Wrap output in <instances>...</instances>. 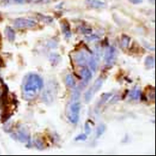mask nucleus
Here are the masks:
<instances>
[{
    "mask_svg": "<svg viewBox=\"0 0 156 156\" xmlns=\"http://www.w3.org/2000/svg\"><path fill=\"white\" fill-rule=\"evenodd\" d=\"M117 56V51L114 46H109L106 50L105 56V63L107 66H111L115 62Z\"/></svg>",
    "mask_w": 156,
    "mask_h": 156,
    "instance_id": "5",
    "label": "nucleus"
},
{
    "mask_svg": "<svg viewBox=\"0 0 156 156\" xmlns=\"http://www.w3.org/2000/svg\"><path fill=\"white\" fill-rule=\"evenodd\" d=\"M80 104L77 101H73L71 106L69 108V112L68 118L69 120L72 123H76L79 120V116H80Z\"/></svg>",
    "mask_w": 156,
    "mask_h": 156,
    "instance_id": "2",
    "label": "nucleus"
},
{
    "mask_svg": "<svg viewBox=\"0 0 156 156\" xmlns=\"http://www.w3.org/2000/svg\"><path fill=\"white\" fill-rule=\"evenodd\" d=\"M62 31H63L64 34L66 36V37H71V30H70V27L69 26V24L66 22L63 23L62 24Z\"/></svg>",
    "mask_w": 156,
    "mask_h": 156,
    "instance_id": "13",
    "label": "nucleus"
},
{
    "mask_svg": "<svg viewBox=\"0 0 156 156\" xmlns=\"http://www.w3.org/2000/svg\"><path fill=\"white\" fill-rule=\"evenodd\" d=\"M130 2L134 3V4H139V3H141L143 2V0H130Z\"/></svg>",
    "mask_w": 156,
    "mask_h": 156,
    "instance_id": "22",
    "label": "nucleus"
},
{
    "mask_svg": "<svg viewBox=\"0 0 156 156\" xmlns=\"http://www.w3.org/2000/svg\"><path fill=\"white\" fill-rule=\"evenodd\" d=\"M80 75L82 77V83L83 85H86L90 80L92 79L93 74H92V71L87 67H83L80 70Z\"/></svg>",
    "mask_w": 156,
    "mask_h": 156,
    "instance_id": "7",
    "label": "nucleus"
},
{
    "mask_svg": "<svg viewBox=\"0 0 156 156\" xmlns=\"http://www.w3.org/2000/svg\"><path fill=\"white\" fill-rule=\"evenodd\" d=\"M88 59H89V55L84 51L79 52L75 55V62L80 66H85L88 63Z\"/></svg>",
    "mask_w": 156,
    "mask_h": 156,
    "instance_id": "6",
    "label": "nucleus"
},
{
    "mask_svg": "<svg viewBox=\"0 0 156 156\" xmlns=\"http://www.w3.org/2000/svg\"><path fill=\"white\" fill-rule=\"evenodd\" d=\"M2 95H3V88L2 85H0V98L2 97Z\"/></svg>",
    "mask_w": 156,
    "mask_h": 156,
    "instance_id": "24",
    "label": "nucleus"
},
{
    "mask_svg": "<svg viewBox=\"0 0 156 156\" xmlns=\"http://www.w3.org/2000/svg\"><path fill=\"white\" fill-rule=\"evenodd\" d=\"M43 87V80L38 75L28 74L23 84V96L27 101H32L38 96Z\"/></svg>",
    "mask_w": 156,
    "mask_h": 156,
    "instance_id": "1",
    "label": "nucleus"
},
{
    "mask_svg": "<svg viewBox=\"0 0 156 156\" xmlns=\"http://www.w3.org/2000/svg\"><path fill=\"white\" fill-rule=\"evenodd\" d=\"M88 63L89 65V68H90L91 71L93 73H96L97 69V62L95 57H89Z\"/></svg>",
    "mask_w": 156,
    "mask_h": 156,
    "instance_id": "11",
    "label": "nucleus"
},
{
    "mask_svg": "<svg viewBox=\"0 0 156 156\" xmlns=\"http://www.w3.org/2000/svg\"><path fill=\"white\" fill-rule=\"evenodd\" d=\"M150 2H151V3H153V4H154V2H155V0H150Z\"/></svg>",
    "mask_w": 156,
    "mask_h": 156,
    "instance_id": "26",
    "label": "nucleus"
},
{
    "mask_svg": "<svg viewBox=\"0 0 156 156\" xmlns=\"http://www.w3.org/2000/svg\"><path fill=\"white\" fill-rule=\"evenodd\" d=\"M129 42H130V38L127 36L126 35H123V38H122V41H121V45L122 47H127L128 45H129Z\"/></svg>",
    "mask_w": 156,
    "mask_h": 156,
    "instance_id": "18",
    "label": "nucleus"
},
{
    "mask_svg": "<svg viewBox=\"0 0 156 156\" xmlns=\"http://www.w3.org/2000/svg\"><path fill=\"white\" fill-rule=\"evenodd\" d=\"M2 15H1V13H0V21H2Z\"/></svg>",
    "mask_w": 156,
    "mask_h": 156,
    "instance_id": "27",
    "label": "nucleus"
},
{
    "mask_svg": "<svg viewBox=\"0 0 156 156\" xmlns=\"http://www.w3.org/2000/svg\"><path fill=\"white\" fill-rule=\"evenodd\" d=\"M87 134H80V135H79V136H76V138H75V140H76V141H81V140H87Z\"/></svg>",
    "mask_w": 156,
    "mask_h": 156,
    "instance_id": "20",
    "label": "nucleus"
},
{
    "mask_svg": "<svg viewBox=\"0 0 156 156\" xmlns=\"http://www.w3.org/2000/svg\"><path fill=\"white\" fill-rule=\"evenodd\" d=\"M14 26L18 29H25V28H32L36 26V22L33 19L19 18L14 22Z\"/></svg>",
    "mask_w": 156,
    "mask_h": 156,
    "instance_id": "4",
    "label": "nucleus"
},
{
    "mask_svg": "<svg viewBox=\"0 0 156 156\" xmlns=\"http://www.w3.org/2000/svg\"><path fill=\"white\" fill-rule=\"evenodd\" d=\"M130 98L134 101H137L141 97V91L139 88H134L133 90L131 91L130 93Z\"/></svg>",
    "mask_w": 156,
    "mask_h": 156,
    "instance_id": "12",
    "label": "nucleus"
},
{
    "mask_svg": "<svg viewBox=\"0 0 156 156\" xmlns=\"http://www.w3.org/2000/svg\"><path fill=\"white\" fill-rule=\"evenodd\" d=\"M145 66L147 69H151L154 66V58L151 56H148L145 60Z\"/></svg>",
    "mask_w": 156,
    "mask_h": 156,
    "instance_id": "15",
    "label": "nucleus"
},
{
    "mask_svg": "<svg viewBox=\"0 0 156 156\" xmlns=\"http://www.w3.org/2000/svg\"><path fill=\"white\" fill-rule=\"evenodd\" d=\"M85 129H86L87 134H88V133H89V132H90V127H89V125H88V123H87L86 124H85Z\"/></svg>",
    "mask_w": 156,
    "mask_h": 156,
    "instance_id": "23",
    "label": "nucleus"
},
{
    "mask_svg": "<svg viewBox=\"0 0 156 156\" xmlns=\"http://www.w3.org/2000/svg\"><path fill=\"white\" fill-rule=\"evenodd\" d=\"M5 34H6V36L7 37L10 41H14L15 39V33L14 30L10 27H6V29H5Z\"/></svg>",
    "mask_w": 156,
    "mask_h": 156,
    "instance_id": "10",
    "label": "nucleus"
},
{
    "mask_svg": "<svg viewBox=\"0 0 156 156\" xmlns=\"http://www.w3.org/2000/svg\"><path fill=\"white\" fill-rule=\"evenodd\" d=\"M17 139L22 143H28L30 142V136L25 130H19L16 135Z\"/></svg>",
    "mask_w": 156,
    "mask_h": 156,
    "instance_id": "8",
    "label": "nucleus"
},
{
    "mask_svg": "<svg viewBox=\"0 0 156 156\" xmlns=\"http://www.w3.org/2000/svg\"><path fill=\"white\" fill-rule=\"evenodd\" d=\"M13 1L16 2V3H19V4H21V3H23V2H25V0H13Z\"/></svg>",
    "mask_w": 156,
    "mask_h": 156,
    "instance_id": "25",
    "label": "nucleus"
},
{
    "mask_svg": "<svg viewBox=\"0 0 156 156\" xmlns=\"http://www.w3.org/2000/svg\"><path fill=\"white\" fill-rule=\"evenodd\" d=\"M112 96V93H105V94H103V96L101 98V101L98 103V107H101V105H103L105 103L107 102L108 100Z\"/></svg>",
    "mask_w": 156,
    "mask_h": 156,
    "instance_id": "17",
    "label": "nucleus"
},
{
    "mask_svg": "<svg viewBox=\"0 0 156 156\" xmlns=\"http://www.w3.org/2000/svg\"><path fill=\"white\" fill-rule=\"evenodd\" d=\"M66 81L67 85H68L69 87H70V88H74L75 85H76V82H75V80H74L73 76L72 75H70V74H69V75L66 76Z\"/></svg>",
    "mask_w": 156,
    "mask_h": 156,
    "instance_id": "14",
    "label": "nucleus"
},
{
    "mask_svg": "<svg viewBox=\"0 0 156 156\" xmlns=\"http://www.w3.org/2000/svg\"><path fill=\"white\" fill-rule=\"evenodd\" d=\"M39 19L40 20L42 21V22H45V23H51L53 22V19L50 18L49 16H45V15H39Z\"/></svg>",
    "mask_w": 156,
    "mask_h": 156,
    "instance_id": "19",
    "label": "nucleus"
},
{
    "mask_svg": "<svg viewBox=\"0 0 156 156\" xmlns=\"http://www.w3.org/2000/svg\"><path fill=\"white\" fill-rule=\"evenodd\" d=\"M105 130H106V126H105V124H102V123L100 124V125L97 127V132H96V136H97V138L101 137L103 134H104V132H105Z\"/></svg>",
    "mask_w": 156,
    "mask_h": 156,
    "instance_id": "16",
    "label": "nucleus"
},
{
    "mask_svg": "<svg viewBox=\"0 0 156 156\" xmlns=\"http://www.w3.org/2000/svg\"><path fill=\"white\" fill-rule=\"evenodd\" d=\"M34 144H35V146H36V147L38 148L39 150H41V149H43V147H44L43 144H42V143H41V141L40 140H35Z\"/></svg>",
    "mask_w": 156,
    "mask_h": 156,
    "instance_id": "21",
    "label": "nucleus"
},
{
    "mask_svg": "<svg viewBox=\"0 0 156 156\" xmlns=\"http://www.w3.org/2000/svg\"><path fill=\"white\" fill-rule=\"evenodd\" d=\"M86 3L88 6L93 8H101L105 6V2L101 0H86Z\"/></svg>",
    "mask_w": 156,
    "mask_h": 156,
    "instance_id": "9",
    "label": "nucleus"
},
{
    "mask_svg": "<svg viewBox=\"0 0 156 156\" xmlns=\"http://www.w3.org/2000/svg\"><path fill=\"white\" fill-rule=\"evenodd\" d=\"M44 1H49V0H44Z\"/></svg>",
    "mask_w": 156,
    "mask_h": 156,
    "instance_id": "28",
    "label": "nucleus"
},
{
    "mask_svg": "<svg viewBox=\"0 0 156 156\" xmlns=\"http://www.w3.org/2000/svg\"><path fill=\"white\" fill-rule=\"evenodd\" d=\"M103 82H104V79L102 77H99L96 81L94 82V84H93V86L91 87L84 95V101L85 102H89V101L92 100V98L93 97V96L95 95V93H97V91L101 88L102 86Z\"/></svg>",
    "mask_w": 156,
    "mask_h": 156,
    "instance_id": "3",
    "label": "nucleus"
}]
</instances>
